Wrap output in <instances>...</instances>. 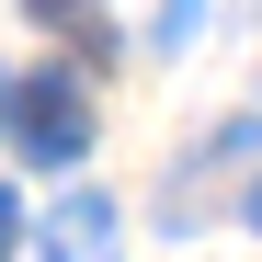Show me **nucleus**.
Returning a JSON list of instances; mask_svg holds the SVG:
<instances>
[{
    "label": "nucleus",
    "instance_id": "nucleus-1",
    "mask_svg": "<svg viewBox=\"0 0 262 262\" xmlns=\"http://www.w3.org/2000/svg\"><path fill=\"white\" fill-rule=\"evenodd\" d=\"M0 137H12L23 160H46V171H80V160H92V92H80L69 69L0 80Z\"/></svg>",
    "mask_w": 262,
    "mask_h": 262
},
{
    "label": "nucleus",
    "instance_id": "nucleus-2",
    "mask_svg": "<svg viewBox=\"0 0 262 262\" xmlns=\"http://www.w3.org/2000/svg\"><path fill=\"white\" fill-rule=\"evenodd\" d=\"M103 239H114V194H69L46 216V251L57 262H103Z\"/></svg>",
    "mask_w": 262,
    "mask_h": 262
},
{
    "label": "nucleus",
    "instance_id": "nucleus-3",
    "mask_svg": "<svg viewBox=\"0 0 262 262\" xmlns=\"http://www.w3.org/2000/svg\"><path fill=\"white\" fill-rule=\"evenodd\" d=\"M194 23H205V0H160V46H183Z\"/></svg>",
    "mask_w": 262,
    "mask_h": 262
},
{
    "label": "nucleus",
    "instance_id": "nucleus-4",
    "mask_svg": "<svg viewBox=\"0 0 262 262\" xmlns=\"http://www.w3.org/2000/svg\"><path fill=\"white\" fill-rule=\"evenodd\" d=\"M12 251H23V205L0 194V262H12Z\"/></svg>",
    "mask_w": 262,
    "mask_h": 262
},
{
    "label": "nucleus",
    "instance_id": "nucleus-5",
    "mask_svg": "<svg viewBox=\"0 0 262 262\" xmlns=\"http://www.w3.org/2000/svg\"><path fill=\"white\" fill-rule=\"evenodd\" d=\"M239 216H251V228H262V183H251V205H239Z\"/></svg>",
    "mask_w": 262,
    "mask_h": 262
}]
</instances>
